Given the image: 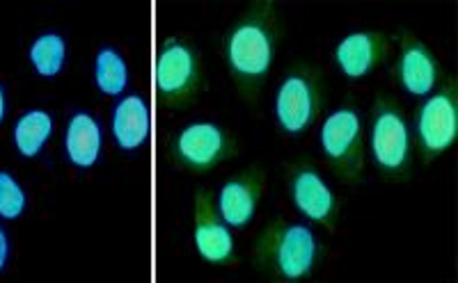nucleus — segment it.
<instances>
[{
  "instance_id": "nucleus-1",
  "label": "nucleus",
  "mask_w": 458,
  "mask_h": 283,
  "mask_svg": "<svg viewBox=\"0 0 458 283\" xmlns=\"http://www.w3.org/2000/svg\"><path fill=\"white\" fill-rule=\"evenodd\" d=\"M282 14L273 0L250 3L225 30L220 51L236 92L255 108L282 42Z\"/></svg>"
},
{
  "instance_id": "nucleus-2",
  "label": "nucleus",
  "mask_w": 458,
  "mask_h": 283,
  "mask_svg": "<svg viewBox=\"0 0 458 283\" xmlns=\"http://www.w3.org/2000/svg\"><path fill=\"white\" fill-rule=\"evenodd\" d=\"M323 254V242L308 224L284 217L268 221L252 242V265L268 281H305L318 270Z\"/></svg>"
},
{
  "instance_id": "nucleus-3",
  "label": "nucleus",
  "mask_w": 458,
  "mask_h": 283,
  "mask_svg": "<svg viewBox=\"0 0 458 283\" xmlns=\"http://www.w3.org/2000/svg\"><path fill=\"white\" fill-rule=\"evenodd\" d=\"M365 142L371 165L386 183H408L412 176V130L401 101L392 94L378 92L371 104Z\"/></svg>"
},
{
  "instance_id": "nucleus-4",
  "label": "nucleus",
  "mask_w": 458,
  "mask_h": 283,
  "mask_svg": "<svg viewBox=\"0 0 458 283\" xmlns=\"http://www.w3.org/2000/svg\"><path fill=\"white\" fill-rule=\"evenodd\" d=\"M207 92V64L191 39L167 37L154 57V94L167 110L182 112Z\"/></svg>"
},
{
  "instance_id": "nucleus-5",
  "label": "nucleus",
  "mask_w": 458,
  "mask_h": 283,
  "mask_svg": "<svg viewBox=\"0 0 458 283\" xmlns=\"http://www.w3.org/2000/svg\"><path fill=\"white\" fill-rule=\"evenodd\" d=\"M318 145L326 158V165L335 179L344 186L362 183L367 162L365 142V119L360 110L358 98L346 96L328 117L323 119L318 130Z\"/></svg>"
},
{
  "instance_id": "nucleus-6",
  "label": "nucleus",
  "mask_w": 458,
  "mask_h": 283,
  "mask_svg": "<svg viewBox=\"0 0 458 283\" xmlns=\"http://www.w3.org/2000/svg\"><path fill=\"white\" fill-rule=\"evenodd\" d=\"M326 105V76L321 67L298 60L286 69L273 101L277 129L289 137H302L314 129Z\"/></svg>"
},
{
  "instance_id": "nucleus-7",
  "label": "nucleus",
  "mask_w": 458,
  "mask_h": 283,
  "mask_svg": "<svg viewBox=\"0 0 458 283\" xmlns=\"http://www.w3.org/2000/svg\"><path fill=\"white\" fill-rule=\"evenodd\" d=\"M239 151V142L225 126L216 121H191L182 126L167 142L170 165L186 174H208Z\"/></svg>"
},
{
  "instance_id": "nucleus-8",
  "label": "nucleus",
  "mask_w": 458,
  "mask_h": 283,
  "mask_svg": "<svg viewBox=\"0 0 458 283\" xmlns=\"http://www.w3.org/2000/svg\"><path fill=\"white\" fill-rule=\"evenodd\" d=\"M412 146L424 165L447 154L458 135V83L447 78L424 104L417 105L412 121Z\"/></svg>"
},
{
  "instance_id": "nucleus-9",
  "label": "nucleus",
  "mask_w": 458,
  "mask_h": 283,
  "mask_svg": "<svg viewBox=\"0 0 458 283\" xmlns=\"http://www.w3.org/2000/svg\"><path fill=\"white\" fill-rule=\"evenodd\" d=\"M284 183L289 201L305 220L314 221L328 233L337 231L339 199L312 160L298 158L286 162Z\"/></svg>"
},
{
  "instance_id": "nucleus-10",
  "label": "nucleus",
  "mask_w": 458,
  "mask_h": 283,
  "mask_svg": "<svg viewBox=\"0 0 458 283\" xmlns=\"http://www.w3.org/2000/svg\"><path fill=\"white\" fill-rule=\"evenodd\" d=\"M392 39L399 44V55H396L394 67H392V78H394L396 87L403 89L411 96L422 98L436 92L447 80L449 76L445 73L443 62L415 32L408 30V28H396Z\"/></svg>"
},
{
  "instance_id": "nucleus-11",
  "label": "nucleus",
  "mask_w": 458,
  "mask_h": 283,
  "mask_svg": "<svg viewBox=\"0 0 458 283\" xmlns=\"http://www.w3.org/2000/svg\"><path fill=\"white\" fill-rule=\"evenodd\" d=\"M193 245L198 256L214 268H236L241 262L236 254L234 236L216 208L214 192L198 187L193 199Z\"/></svg>"
},
{
  "instance_id": "nucleus-12",
  "label": "nucleus",
  "mask_w": 458,
  "mask_h": 283,
  "mask_svg": "<svg viewBox=\"0 0 458 283\" xmlns=\"http://www.w3.org/2000/svg\"><path fill=\"white\" fill-rule=\"evenodd\" d=\"M266 192V171L261 165H248L229 176L216 196V208L229 229H245L255 220Z\"/></svg>"
},
{
  "instance_id": "nucleus-13",
  "label": "nucleus",
  "mask_w": 458,
  "mask_h": 283,
  "mask_svg": "<svg viewBox=\"0 0 458 283\" xmlns=\"http://www.w3.org/2000/svg\"><path fill=\"white\" fill-rule=\"evenodd\" d=\"M392 46L394 39L383 30H355L335 46V67L349 80H362L392 55Z\"/></svg>"
},
{
  "instance_id": "nucleus-14",
  "label": "nucleus",
  "mask_w": 458,
  "mask_h": 283,
  "mask_svg": "<svg viewBox=\"0 0 458 283\" xmlns=\"http://www.w3.org/2000/svg\"><path fill=\"white\" fill-rule=\"evenodd\" d=\"M113 139L117 149L124 154H136L149 142L151 112L140 94H129L117 101L110 121Z\"/></svg>"
},
{
  "instance_id": "nucleus-15",
  "label": "nucleus",
  "mask_w": 458,
  "mask_h": 283,
  "mask_svg": "<svg viewBox=\"0 0 458 283\" xmlns=\"http://www.w3.org/2000/svg\"><path fill=\"white\" fill-rule=\"evenodd\" d=\"M101 146H104V133L99 119L85 110L72 114L64 133V151L69 162L79 170H92L101 158Z\"/></svg>"
},
{
  "instance_id": "nucleus-16",
  "label": "nucleus",
  "mask_w": 458,
  "mask_h": 283,
  "mask_svg": "<svg viewBox=\"0 0 458 283\" xmlns=\"http://www.w3.org/2000/svg\"><path fill=\"white\" fill-rule=\"evenodd\" d=\"M94 83L104 96H122L131 83L126 57L114 46H101L94 55Z\"/></svg>"
},
{
  "instance_id": "nucleus-17",
  "label": "nucleus",
  "mask_w": 458,
  "mask_h": 283,
  "mask_svg": "<svg viewBox=\"0 0 458 283\" xmlns=\"http://www.w3.org/2000/svg\"><path fill=\"white\" fill-rule=\"evenodd\" d=\"M53 133V117L47 110H30L14 126V146L26 158H37Z\"/></svg>"
},
{
  "instance_id": "nucleus-18",
  "label": "nucleus",
  "mask_w": 458,
  "mask_h": 283,
  "mask_svg": "<svg viewBox=\"0 0 458 283\" xmlns=\"http://www.w3.org/2000/svg\"><path fill=\"white\" fill-rule=\"evenodd\" d=\"M28 55L37 76L55 78L67 62V42L60 32H44L30 44Z\"/></svg>"
},
{
  "instance_id": "nucleus-19",
  "label": "nucleus",
  "mask_w": 458,
  "mask_h": 283,
  "mask_svg": "<svg viewBox=\"0 0 458 283\" xmlns=\"http://www.w3.org/2000/svg\"><path fill=\"white\" fill-rule=\"evenodd\" d=\"M26 192L19 186V180L10 171H0V217L16 220L26 211Z\"/></svg>"
},
{
  "instance_id": "nucleus-20",
  "label": "nucleus",
  "mask_w": 458,
  "mask_h": 283,
  "mask_svg": "<svg viewBox=\"0 0 458 283\" xmlns=\"http://www.w3.org/2000/svg\"><path fill=\"white\" fill-rule=\"evenodd\" d=\"M7 258H10V240H7L5 229L0 227V272L5 270Z\"/></svg>"
},
{
  "instance_id": "nucleus-21",
  "label": "nucleus",
  "mask_w": 458,
  "mask_h": 283,
  "mask_svg": "<svg viewBox=\"0 0 458 283\" xmlns=\"http://www.w3.org/2000/svg\"><path fill=\"white\" fill-rule=\"evenodd\" d=\"M3 119H5V89L0 85V124H3Z\"/></svg>"
}]
</instances>
